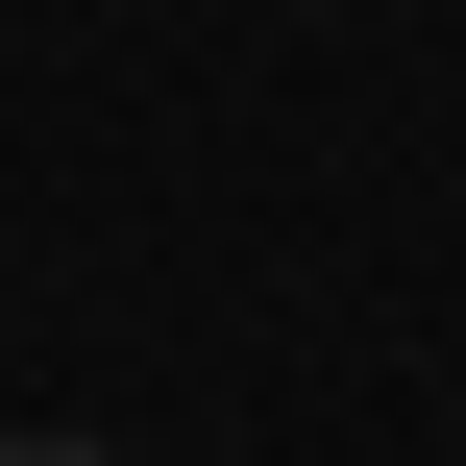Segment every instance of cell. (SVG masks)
<instances>
[{
  "label": "cell",
  "mask_w": 466,
  "mask_h": 466,
  "mask_svg": "<svg viewBox=\"0 0 466 466\" xmlns=\"http://www.w3.org/2000/svg\"><path fill=\"white\" fill-rule=\"evenodd\" d=\"M0 466H123V442H74V418H25V442H0Z\"/></svg>",
  "instance_id": "obj_1"
}]
</instances>
